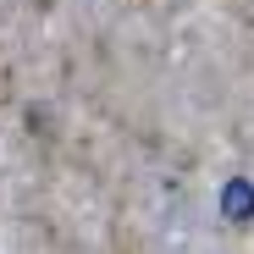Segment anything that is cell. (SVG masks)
<instances>
[{
  "mask_svg": "<svg viewBox=\"0 0 254 254\" xmlns=\"http://www.w3.org/2000/svg\"><path fill=\"white\" fill-rule=\"evenodd\" d=\"M221 216H227L232 227H243V221H254V183H243V177H232V183L221 188Z\"/></svg>",
  "mask_w": 254,
  "mask_h": 254,
  "instance_id": "cell-1",
  "label": "cell"
}]
</instances>
